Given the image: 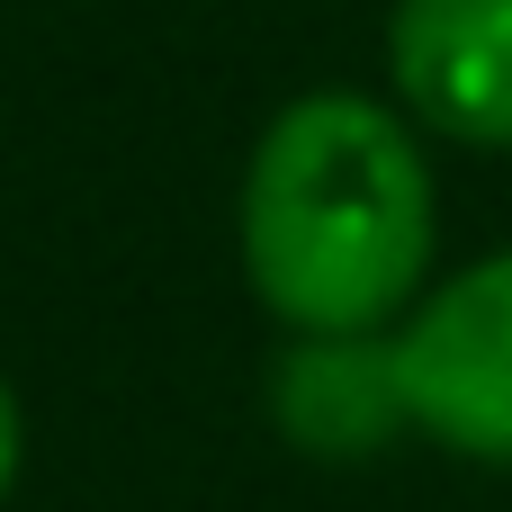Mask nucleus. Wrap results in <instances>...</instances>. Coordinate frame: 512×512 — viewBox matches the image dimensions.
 <instances>
[{
  "label": "nucleus",
  "mask_w": 512,
  "mask_h": 512,
  "mask_svg": "<svg viewBox=\"0 0 512 512\" xmlns=\"http://www.w3.org/2000/svg\"><path fill=\"white\" fill-rule=\"evenodd\" d=\"M243 279L288 333H378L423 297L441 189L423 135L360 99H288L243 162Z\"/></svg>",
  "instance_id": "1"
},
{
  "label": "nucleus",
  "mask_w": 512,
  "mask_h": 512,
  "mask_svg": "<svg viewBox=\"0 0 512 512\" xmlns=\"http://www.w3.org/2000/svg\"><path fill=\"white\" fill-rule=\"evenodd\" d=\"M396 369L414 432H432L459 459L512 468V252L441 279L396 324Z\"/></svg>",
  "instance_id": "2"
},
{
  "label": "nucleus",
  "mask_w": 512,
  "mask_h": 512,
  "mask_svg": "<svg viewBox=\"0 0 512 512\" xmlns=\"http://www.w3.org/2000/svg\"><path fill=\"white\" fill-rule=\"evenodd\" d=\"M387 81L432 135L512 153V0H396Z\"/></svg>",
  "instance_id": "3"
},
{
  "label": "nucleus",
  "mask_w": 512,
  "mask_h": 512,
  "mask_svg": "<svg viewBox=\"0 0 512 512\" xmlns=\"http://www.w3.org/2000/svg\"><path fill=\"white\" fill-rule=\"evenodd\" d=\"M270 423L306 459H378L414 432L396 333H297L270 360Z\"/></svg>",
  "instance_id": "4"
},
{
  "label": "nucleus",
  "mask_w": 512,
  "mask_h": 512,
  "mask_svg": "<svg viewBox=\"0 0 512 512\" xmlns=\"http://www.w3.org/2000/svg\"><path fill=\"white\" fill-rule=\"evenodd\" d=\"M18 459H27V414H18V396H9V378H0V504H9V486H18Z\"/></svg>",
  "instance_id": "5"
}]
</instances>
